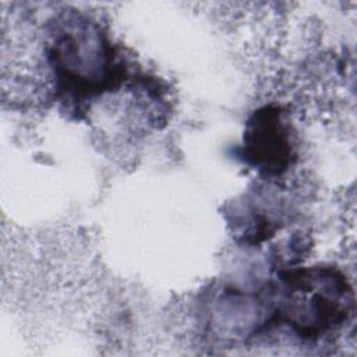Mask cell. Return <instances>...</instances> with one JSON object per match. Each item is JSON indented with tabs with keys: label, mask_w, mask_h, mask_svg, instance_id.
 Returning <instances> with one entry per match:
<instances>
[{
	"label": "cell",
	"mask_w": 357,
	"mask_h": 357,
	"mask_svg": "<svg viewBox=\"0 0 357 357\" xmlns=\"http://www.w3.org/2000/svg\"><path fill=\"white\" fill-rule=\"evenodd\" d=\"M243 156L268 176H279L293 165L294 132L279 107L265 106L248 120Z\"/></svg>",
	"instance_id": "obj_3"
},
{
	"label": "cell",
	"mask_w": 357,
	"mask_h": 357,
	"mask_svg": "<svg viewBox=\"0 0 357 357\" xmlns=\"http://www.w3.org/2000/svg\"><path fill=\"white\" fill-rule=\"evenodd\" d=\"M282 280L286 296L264 328L286 324L300 339L314 342L344 324L353 311L351 290L337 271H293Z\"/></svg>",
	"instance_id": "obj_2"
},
{
	"label": "cell",
	"mask_w": 357,
	"mask_h": 357,
	"mask_svg": "<svg viewBox=\"0 0 357 357\" xmlns=\"http://www.w3.org/2000/svg\"><path fill=\"white\" fill-rule=\"evenodd\" d=\"M49 59L59 88L75 98L102 93L116 86L124 74L99 25L78 13L56 22Z\"/></svg>",
	"instance_id": "obj_1"
}]
</instances>
